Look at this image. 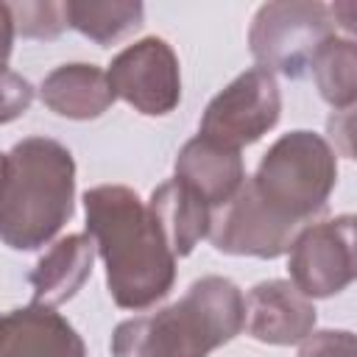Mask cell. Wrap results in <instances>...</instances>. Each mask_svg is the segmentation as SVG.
Returning <instances> with one entry per match:
<instances>
[{"label": "cell", "instance_id": "6da1fadb", "mask_svg": "<svg viewBox=\"0 0 357 357\" xmlns=\"http://www.w3.org/2000/svg\"><path fill=\"white\" fill-rule=\"evenodd\" d=\"M84 209L114 304L145 310L165 298L176 282V254L148 204L123 184H100L84 192Z\"/></svg>", "mask_w": 357, "mask_h": 357}, {"label": "cell", "instance_id": "7a4b0ae2", "mask_svg": "<svg viewBox=\"0 0 357 357\" xmlns=\"http://www.w3.org/2000/svg\"><path fill=\"white\" fill-rule=\"evenodd\" d=\"M75 159L50 137H28L3 153L0 240L14 251L47 245L73 218Z\"/></svg>", "mask_w": 357, "mask_h": 357}, {"label": "cell", "instance_id": "3957f363", "mask_svg": "<svg viewBox=\"0 0 357 357\" xmlns=\"http://www.w3.org/2000/svg\"><path fill=\"white\" fill-rule=\"evenodd\" d=\"M245 326V298L226 276H204L170 307L123 321L112 335L114 357H206Z\"/></svg>", "mask_w": 357, "mask_h": 357}, {"label": "cell", "instance_id": "277c9868", "mask_svg": "<svg viewBox=\"0 0 357 357\" xmlns=\"http://www.w3.org/2000/svg\"><path fill=\"white\" fill-rule=\"evenodd\" d=\"M337 184V153L315 131L282 134L245 187L251 195L282 223L301 229L324 212L332 190Z\"/></svg>", "mask_w": 357, "mask_h": 357}, {"label": "cell", "instance_id": "5b68a950", "mask_svg": "<svg viewBox=\"0 0 357 357\" xmlns=\"http://www.w3.org/2000/svg\"><path fill=\"white\" fill-rule=\"evenodd\" d=\"M335 33L332 8L312 0L265 3L254 14L248 31L251 56L262 70L301 78L315 50Z\"/></svg>", "mask_w": 357, "mask_h": 357}, {"label": "cell", "instance_id": "8992f818", "mask_svg": "<svg viewBox=\"0 0 357 357\" xmlns=\"http://www.w3.org/2000/svg\"><path fill=\"white\" fill-rule=\"evenodd\" d=\"M279 114L282 95L276 78L262 67H251L209 100L198 134L240 151L268 134L279 123Z\"/></svg>", "mask_w": 357, "mask_h": 357}, {"label": "cell", "instance_id": "52a82bcc", "mask_svg": "<svg viewBox=\"0 0 357 357\" xmlns=\"http://www.w3.org/2000/svg\"><path fill=\"white\" fill-rule=\"evenodd\" d=\"M290 284L307 298H329L354 279V218L304 226L290 243Z\"/></svg>", "mask_w": 357, "mask_h": 357}, {"label": "cell", "instance_id": "ba28073f", "mask_svg": "<svg viewBox=\"0 0 357 357\" xmlns=\"http://www.w3.org/2000/svg\"><path fill=\"white\" fill-rule=\"evenodd\" d=\"M106 78L114 98H123L148 117L170 114L181 100L178 56L159 36H145L120 50L112 59Z\"/></svg>", "mask_w": 357, "mask_h": 357}, {"label": "cell", "instance_id": "9c48e42d", "mask_svg": "<svg viewBox=\"0 0 357 357\" xmlns=\"http://www.w3.org/2000/svg\"><path fill=\"white\" fill-rule=\"evenodd\" d=\"M298 231L301 229H293L273 218L243 184L240 192L223 206V212L212 218L209 240L220 254L276 259L290 248Z\"/></svg>", "mask_w": 357, "mask_h": 357}, {"label": "cell", "instance_id": "30bf717a", "mask_svg": "<svg viewBox=\"0 0 357 357\" xmlns=\"http://www.w3.org/2000/svg\"><path fill=\"white\" fill-rule=\"evenodd\" d=\"M248 335L271 346H293L312 335L315 307L284 279H268L248 290L245 298Z\"/></svg>", "mask_w": 357, "mask_h": 357}, {"label": "cell", "instance_id": "8fae6325", "mask_svg": "<svg viewBox=\"0 0 357 357\" xmlns=\"http://www.w3.org/2000/svg\"><path fill=\"white\" fill-rule=\"evenodd\" d=\"M0 357H86V346L53 307L28 304L0 315Z\"/></svg>", "mask_w": 357, "mask_h": 357}, {"label": "cell", "instance_id": "7c38bea8", "mask_svg": "<svg viewBox=\"0 0 357 357\" xmlns=\"http://www.w3.org/2000/svg\"><path fill=\"white\" fill-rule=\"evenodd\" d=\"M176 178L215 209L226 206L240 192L245 184V165L240 151L198 134L178 151Z\"/></svg>", "mask_w": 357, "mask_h": 357}, {"label": "cell", "instance_id": "4fadbf2b", "mask_svg": "<svg viewBox=\"0 0 357 357\" xmlns=\"http://www.w3.org/2000/svg\"><path fill=\"white\" fill-rule=\"evenodd\" d=\"M42 103L67 120H95L100 117L112 103L114 92L109 86V78L95 64H61L53 73L45 75L39 86Z\"/></svg>", "mask_w": 357, "mask_h": 357}, {"label": "cell", "instance_id": "5bb4252c", "mask_svg": "<svg viewBox=\"0 0 357 357\" xmlns=\"http://www.w3.org/2000/svg\"><path fill=\"white\" fill-rule=\"evenodd\" d=\"M95 243L89 234H67L61 237L31 271L33 301L45 307H59L70 301L92 273Z\"/></svg>", "mask_w": 357, "mask_h": 357}, {"label": "cell", "instance_id": "9a60e30c", "mask_svg": "<svg viewBox=\"0 0 357 357\" xmlns=\"http://www.w3.org/2000/svg\"><path fill=\"white\" fill-rule=\"evenodd\" d=\"M148 209L153 212L156 223L162 226L170 248L176 257H187L192 254V248L209 237L212 229V206L198 198L187 184H181L178 178H170L165 184H159L151 192Z\"/></svg>", "mask_w": 357, "mask_h": 357}, {"label": "cell", "instance_id": "2e32d148", "mask_svg": "<svg viewBox=\"0 0 357 357\" xmlns=\"http://www.w3.org/2000/svg\"><path fill=\"white\" fill-rule=\"evenodd\" d=\"M64 14H67V25H73L86 39L98 45H112L142 25L145 8L142 3H120V0H103V3L70 0L64 3Z\"/></svg>", "mask_w": 357, "mask_h": 357}, {"label": "cell", "instance_id": "e0dca14e", "mask_svg": "<svg viewBox=\"0 0 357 357\" xmlns=\"http://www.w3.org/2000/svg\"><path fill=\"white\" fill-rule=\"evenodd\" d=\"M310 70L315 75L318 92L321 98L335 106V109H351L354 98H357V81H354V70H357V47L351 39H340V36H329L312 56Z\"/></svg>", "mask_w": 357, "mask_h": 357}, {"label": "cell", "instance_id": "ac0fdd59", "mask_svg": "<svg viewBox=\"0 0 357 357\" xmlns=\"http://www.w3.org/2000/svg\"><path fill=\"white\" fill-rule=\"evenodd\" d=\"M11 14L14 28L28 39H53L67 28L64 3H17Z\"/></svg>", "mask_w": 357, "mask_h": 357}, {"label": "cell", "instance_id": "d6986e66", "mask_svg": "<svg viewBox=\"0 0 357 357\" xmlns=\"http://www.w3.org/2000/svg\"><path fill=\"white\" fill-rule=\"evenodd\" d=\"M31 100H33V86L8 67H0V126L22 117L31 109Z\"/></svg>", "mask_w": 357, "mask_h": 357}, {"label": "cell", "instance_id": "ffe728a7", "mask_svg": "<svg viewBox=\"0 0 357 357\" xmlns=\"http://www.w3.org/2000/svg\"><path fill=\"white\" fill-rule=\"evenodd\" d=\"M298 357H357V343L349 329H321L301 340Z\"/></svg>", "mask_w": 357, "mask_h": 357}, {"label": "cell", "instance_id": "44dd1931", "mask_svg": "<svg viewBox=\"0 0 357 357\" xmlns=\"http://www.w3.org/2000/svg\"><path fill=\"white\" fill-rule=\"evenodd\" d=\"M14 14L8 3H0V67H6L8 56H11V45H14Z\"/></svg>", "mask_w": 357, "mask_h": 357}, {"label": "cell", "instance_id": "7402d4cb", "mask_svg": "<svg viewBox=\"0 0 357 357\" xmlns=\"http://www.w3.org/2000/svg\"><path fill=\"white\" fill-rule=\"evenodd\" d=\"M0 167H3V153H0Z\"/></svg>", "mask_w": 357, "mask_h": 357}]
</instances>
